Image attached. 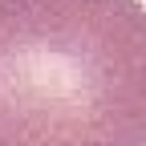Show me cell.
I'll use <instances>...</instances> for the list:
<instances>
[{"label": "cell", "mask_w": 146, "mask_h": 146, "mask_svg": "<svg viewBox=\"0 0 146 146\" xmlns=\"http://www.w3.org/2000/svg\"><path fill=\"white\" fill-rule=\"evenodd\" d=\"M0 146H146L142 0H0Z\"/></svg>", "instance_id": "cell-1"}]
</instances>
